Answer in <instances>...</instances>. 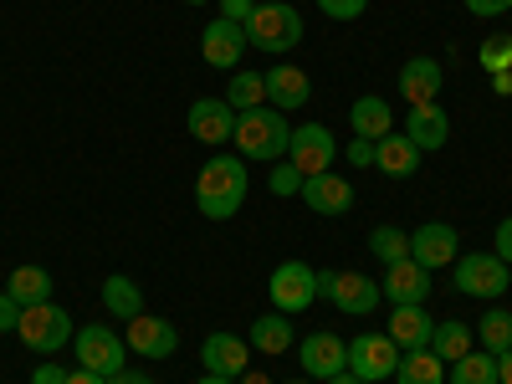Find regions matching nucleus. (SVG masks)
<instances>
[{"mask_svg": "<svg viewBox=\"0 0 512 384\" xmlns=\"http://www.w3.org/2000/svg\"><path fill=\"white\" fill-rule=\"evenodd\" d=\"M251 195V169L241 154H216L195 180V210L205 221H231Z\"/></svg>", "mask_w": 512, "mask_h": 384, "instance_id": "1", "label": "nucleus"}, {"mask_svg": "<svg viewBox=\"0 0 512 384\" xmlns=\"http://www.w3.org/2000/svg\"><path fill=\"white\" fill-rule=\"evenodd\" d=\"M246 31V47L267 52V57H287L297 41H303V16H297V6H287V0H256V11L241 21Z\"/></svg>", "mask_w": 512, "mask_h": 384, "instance_id": "2", "label": "nucleus"}, {"mask_svg": "<svg viewBox=\"0 0 512 384\" xmlns=\"http://www.w3.org/2000/svg\"><path fill=\"white\" fill-rule=\"evenodd\" d=\"M287 139H292V123H287V113H277L272 103L267 108H251V113H241L236 118V149H241V159L251 164H277V159H287Z\"/></svg>", "mask_w": 512, "mask_h": 384, "instance_id": "3", "label": "nucleus"}, {"mask_svg": "<svg viewBox=\"0 0 512 384\" xmlns=\"http://www.w3.org/2000/svg\"><path fill=\"white\" fill-rule=\"evenodd\" d=\"M72 318L57 308V303H36V308H21V318H16V338L31 349V354H41V359H52L62 344H72Z\"/></svg>", "mask_w": 512, "mask_h": 384, "instance_id": "4", "label": "nucleus"}, {"mask_svg": "<svg viewBox=\"0 0 512 384\" xmlns=\"http://www.w3.org/2000/svg\"><path fill=\"white\" fill-rule=\"evenodd\" d=\"M72 349H77V369H93L103 379H113L118 369H128V344H123V333H113L108 323H88V328H77L72 333Z\"/></svg>", "mask_w": 512, "mask_h": 384, "instance_id": "5", "label": "nucleus"}, {"mask_svg": "<svg viewBox=\"0 0 512 384\" xmlns=\"http://www.w3.org/2000/svg\"><path fill=\"white\" fill-rule=\"evenodd\" d=\"M267 297H272V308L287 313V318L308 313V308L318 303V272H313L308 262H282V267H272V277H267Z\"/></svg>", "mask_w": 512, "mask_h": 384, "instance_id": "6", "label": "nucleus"}, {"mask_svg": "<svg viewBox=\"0 0 512 384\" xmlns=\"http://www.w3.org/2000/svg\"><path fill=\"white\" fill-rule=\"evenodd\" d=\"M318 297H328L338 313L364 318L379 308V282L364 272H318Z\"/></svg>", "mask_w": 512, "mask_h": 384, "instance_id": "7", "label": "nucleus"}, {"mask_svg": "<svg viewBox=\"0 0 512 384\" xmlns=\"http://www.w3.org/2000/svg\"><path fill=\"white\" fill-rule=\"evenodd\" d=\"M400 369V344L390 333H359L349 338V374L364 379V384H379V379H395Z\"/></svg>", "mask_w": 512, "mask_h": 384, "instance_id": "8", "label": "nucleus"}, {"mask_svg": "<svg viewBox=\"0 0 512 384\" xmlns=\"http://www.w3.org/2000/svg\"><path fill=\"white\" fill-rule=\"evenodd\" d=\"M333 154H338V144H333V134H328L323 123H297V128H292V139H287V164H292L303 180L328 175V169H333Z\"/></svg>", "mask_w": 512, "mask_h": 384, "instance_id": "9", "label": "nucleus"}, {"mask_svg": "<svg viewBox=\"0 0 512 384\" xmlns=\"http://www.w3.org/2000/svg\"><path fill=\"white\" fill-rule=\"evenodd\" d=\"M456 292H466V297H502L507 292V262L497 251H472V256H461L456 262Z\"/></svg>", "mask_w": 512, "mask_h": 384, "instance_id": "10", "label": "nucleus"}, {"mask_svg": "<svg viewBox=\"0 0 512 384\" xmlns=\"http://www.w3.org/2000/svg\"><path fill=\"white\" fill-rule=\"evenodd\" d=\"M236 108L226 103V98H195L190 103V113H185V128L200 139V144H210V149H221V144H231L236 139Z\"/></svg>", "mask_w": 512, "mask_h": 384, "instance_id": "11", "label": "nucleus"}, {"mask_svg": "<svg viewBox=\"0 0 512 384\" xmlns=\"http://www.w3.org/2000/svg\"><path fill=\"white\" fill-rule=\"evenodd\" d=\"M456 246H461L456 226H446V221H425L420 231H410V262H420L425 272H441V267L456 262Z\"/></svg>", "mask_w": 512, "mask_h": 384, "instance_id": "12", "label": "nucleus"}, {"mask_svg": "<svg viewBox=\"0 0 512 384\" xmlns=\"http://www.w3.org/2000/svg\"><path fill=\"white\" fill-rule=\"evenodd\" d=\"M297 359H303V374L308 379H333L349 369V338L338 333H308L303 344H297Z\"/></svg>", "mask_w": 512, "mask_h": 384, "instance_id": "13", "label": "nucleus"}, {"mask_svg": "<svg viewBox=\"0 0 512 384\" xmlns=\"http://www.w3.org/2000/svg\"><path fill=\"white\" fill-rule=\"evenodd\" d=\"M123 344L134 349L139 359H169V354L180 349V333H175V323L139 313V318H128V328H123Z\"/></svg>", "mask_w": 512, "mask_h": 384, "instance_id": "14", "label": "nucleus"}, {"mask_svg": "<svg viewBox=\"0 0 512 384\" xmlns=\"http://www.w3.org/2000/svg\"><path fill=\"white\" fill-rule=\"evenodd\" d=\"M200 57H205L210 67H221V72H236L241 57H246V31H241L236 21L216 16V21L200 31Z\"/></svg>", "mask_w": 512, "mask_h": 384, "instance_id": "15", "label": "nucleus"}, {"mask_svg": "<svg viewBox=\"0 0 512 384\" xmlns=\"http://www.w3.org/2000/svg\"><path fill=\"white\" fill-rule=\"evenodd\" d=\"M262 77H267V103H272L277 113H297V108H308L313 82H308V72H303V67L277 62V67H272V72H262Z\"/></svg>", "mask_w": 512, "mask_h": 384, "instance_id": "16", "label": "nucleus"}, {"mask_svg": "<svg viewBox=\"0 0 512 384\" xmlns=\"http://www.w3.org/2000/svg\"><path fill=\"white\" fill-rule=\"evenodd\" d=\"M200 364L205 374H226V379H241L246 364H251V344L236 333H210L205 344H200Z\"/></svg>", "mask_w": 512, "mask_h": 384, "instance_id": "17", "label": "nucleus"}, {"mask_svg": "<svg viewBox=\"0 0 512 384\" xmlns=\"http://www.w3.org/2000/svg\"><path fill=\"white\" fill-rule=\"evenodd\" d=\"M405 139H410L420 154L446 149V139H451V118H446V108H441V103H420V108H410V113H405Z\"/></svg>", "mask_w": 512, "mask_h": 384, "instance_id": "18", "label": "nucleus"}, {"mask_svg": "<svg viewBox=\"0 0 512 384\" xmlns=\"http://www.w3.org/2000/svg\"><path fill=\"white\" fill-rule=\"evenodd\" d=\"M303 205L313 210V216H349V210H354V185L338 180L328 169V175L303 180Z\"/></svg>", "mask_w": 512, "mask_h": 384, "instance_id": "19", "label": "nucleus"}, {"mask_svg": "<svg viewBox=\"0 0 512 384\" xmlns=\"http://www.w3.org/2000/svg\"><path fill=\"white\" fill-rule=\"evenodd\" d=\"M400 344V354L410 349H431V333H436V318L425 313V303H395L390 313V328H384Z\"/></svg>", "mask_w": 512, "mask_h": 384, "instance_id": "20", "label": "nucleus"}, {"mask_svg": "<svg viewBox=\"0 0 512 384\" xmlns=\"http://www.w3.org/2000/svg\"><path fill=\"white\" fill-rule=\"evenodd\" d=\"M441 82H446V72H441L436 57H410V62L400 67V98H405L410 108L436 103V98H441Z\"/></svg>", "mask_w": 512, "mask_h": 384, "instance_id": "21", "label": "nucleus"}, {"mask_svg": "<svg viewBox=\"0 0 512 384\" xmlns=\"http://www.w3.org/2000/svg\"><path fill=\"white\" fill-rule=\"evenodd\" d=\"M390 303H425L431 297V272H425L420 262H395V267H384V287H379Z\"/></svg>", "mask_w": 512, "mask_h": 384, "instance_id": "22", "label": "nucleus"}, {"mask_svg": "<svg viewBox=\"0 0 512 384\" xmlns=\"http://www.w3.org/2000/svg\"><path fill=\"white\" fill-rule=\"evenodd\" d=\"M374 169H379V175H390V180H410L420 169V149L405 134H384L374 144Z\"/></svg>", "mask_w": 512, "mask_h": 384, "instance_id": "23", "label": "nucleus"}, {"mask_svg": "<svg viewBox=\"0 0 512 384\" xmlns=\"http://www.w3.org/2000/svg\"><path fill=\"white\" fill-rule=\"evenodd\" d=\"M349 128H354V139H369V144H379L384 134H395V118H390V103L384 98H354V108H349Z\"/></svg>", "mask_w": 512, "mask_h": 384, "instance_id": "24", "label": "nucleus"}, {"mask_svg": "<svg viewBox=\"0 0 512 384\" xmlns=\"http://www.w3.org/2000/svg\"><path fill=\"white\" fill-rule=\"evenodd\" d=\"M6 292L16 297L21 308H36V303H52V272H47V267H36V262H26V267H16V272H11Z\"/></svg>", "mask_w": 512, "mask_h": 384, "instance_id": "25", "label": "nucleus"}, {"mask_svg": "<svg viewBox=\"0 0 512 384\" xmlns=\"http://www.w3.org/2000/svg\"><path fill=\"white\" fill-rule=\"evenodd\" d=\"M472 328H466L461 318H446V323H436V333H431V354L451 369L456 359H466V354H472Z\"/></svg>", "mask_w": 512, "mask_h": 384, "instance_id": "26", "label": "nucleus"}, {"mask_svg": "<svg viewBox=\"0 0 512 384\" xmlns=\"http://www.w3.org/2000/svg\"><path fill=\"white\" fill-rule=\"evenodd\" d=\"M251 344L262 349V354H287L292 349V318L287 313H262V318H251Z\"/></svg>", "mask_w": 512, "mask_h": 384, "instance_id": "27", "label": "nucleus"}, {"mask_svg": "<svg viewBox=\"0 0 512 384\" xmlns=\"http://www.w3.org/2000/svg\"><path fill=\"white\" fill-rule=\"evenodd\" d=\"M103 308L113 313V318H139L144 313V292H139V282L134 277H103Z\"/></svg>", "mask_w": 512, "mask_h": 384, "instance_id": "28", "label": "nucleus"}, {"mask_svg": "<svg viewBox=\"0 0 512 384\" xmlns=\"http://www.w3.org/2000/svg\"><path fill=\"white\" fill-rule=\"evenodd\" d=\"M395 384H446V364L431 349H410V354H400Z\"/></svg>", "mask_w": 512, "mask_h": 384, "instance_id": "29", "label": "nucleus"}, {"mask_svg": "<svg viewBox=\"0 0 512 384\" xmlns=\"http://www.w3.org/2000/svg\"><path fill=\"white\" fill-rule=\"evenodd\" d=\"M226 103L236 113H251V108H267V77L262 72H231V88H226Z\"/></svg>", "mask_w": 512, "mask_h": 384, "instance_id": "30", "label": "nucleus"}, {"mask_svg": "<svg viewBox=\"0 0 512 384\" xmlns=\"http://www.w3.org/2000/svg\"><path fill=\"white\" fill-rule=\"evenodd\" d=\"M446 384H497V354H466V359H456L451 369H446Z\"/></svg>", "mask_w": 512, "mask_h": 384, "instance_id": "31", "label": "nucleus"}, {"mask_svg": "<svg viewBox=\"0 0 512 384\" xmlns=\"http://www.w3.org/2000/svg\"><path fill=\"white\" fill-rule=\"evenodd\" d=\"M369 251L379 256L384 267H395V262H405V256H410V231H400V226H374V231H369Z\"/></svg>", "mask_w": 512, "mask_h": 384, "instance_id": "32", "label": "nucleus"}, {"mask_svg": "<svg viewBox=\"0 0 512 384\" xmlns=\"http://www.w3.org/2000/svg\"><path fill=\"white\" fill-rule=\"evenodd\" d=\"M477 338H482V349H487V354H507V349H512V313H507V308L482 313Z\"/></svg>", "mask_w": 512, "mask_h": 384, "instance_id": "33", "label": "nucleus"}, {"mask_svg": "<svg viewBox=\"0 0 512 384\" xmlns=\"http://www.w3.org/2000/svg\"><path fill=\"white\" fill-rule=\"evenodd\" d=\"M482 67L487 72H512V36L507 31H492L482 41Z\"/></svg>", "mask_w": 512, "mask_h": 384, "instance_id": "34", "label": "nucleus"}, {"mask_svg": "<svg viewBox=\"0 0 512 384\" xmlns=\"http://www.w3.org/2000/svg\"><path fill=\"white\" fill-rule=\"evenodd\" d=\"M267 190L272 195H303V175H297V169L282 159L277 169H272V180H267Z\"/></svg>", "mask_w": 512, "mask_h": 384, "instance_id": "35", "label": "nucleus"}, {"mask_svg": "<svg viewBox=\"0 0 512 384\" xmlns=\"http://www.w3.org/2000/svg\"><path fill=\"white\" fill-rule=\"evenodd\" d=\"M364 6H369V0H318V11H323L328 21H359Z\"/></svg>", "mask_w": 512, "mask_h": 384, "instance_id": "36", "label": "nucleus"}, {"mask_svg": "<svg viewBox=\"0 0 512 384\" xmlns=\"http://www.w3.org/2000/svg\"><path fill=\"white\" fill-rule=\"evenodd\" d=\"M16 318H21V303L0 287V333H16Z\"/></svg>", "mask_w": 512, "mask_h": 384, "instance_id": "37", "label": "nucleus"}, {"mask_svg": "<svg viewBox=\"0 0 512 384\" xmlns=\"http://www.w3.org/2000/svg\"><path fill=\"white\" fill-rule=\"evenodd\" d=\"M466 11H472V16H482V21H492V16L512 11V0H466Z\"/></svg>", "mask_w": 512, "mask_h": 384, "instance_id": "38", "label": "nucleus"}, {"mask_svg": "<svg viewBox=\"0 0 512 384\" xmlns=\"http://www.w3.org/2000/svg\"><path fill=\"white\" fill-rule=\"evenodd\" d=\"M31 384H67V369L47 359V364H36V374H31Z\"/></svg>", "mask_w": 512, "mask_h": 384, "instance_id": "39", "label": "nucleus"}, {"mask_svg": "<svg viewBox=\"0 0 512 384\" xmlns=\"http://www.w3.org/2000/svg\"><path fill=\"white\" fill-rule=\"evenodd\" d=\"M251 11H256V0H221V16H226V21H236V26H241Z\"/></svg>", "mask_w": 512, "mask_h": 384, "instance_id": "40", "label": "nucleus"}, {"mask_svg": "<svg viewBox=\"0 0 512 384\" xmlns=\"http://www.w3.org/2000/svg\"><path fill=\"white\" fill-rule=\"evenodd\" d=\"M492 241H497V256L512 267V216H502V226H497V236H492Z\"/></svg>", "mask_w": 512, "mask_h": 384, "instance_id": "41", "label": "nucleus"}, {"mask_svg": "<svg viewBox=\"0 0 512 384\" xmlns=\"http://www.w3.org/2000/svg\"><path fill=\"white\" fill-rule=\"evenodd\" d=\"M349 164L369 169V164H374V144H369V139H354V144H349Z\"/></svg>", "mask_w": 512, "mask_h": 384, "instance_id": "42", "label": "nucleus"}, {"mask_svg": "<svg viewBox=\"0 0 512 384\" xmlns=\"http://www.w3.org/2000/svg\"><path fill=\"white\" fill-rule=\"evenodd\" d=\"M108 384H154V379H149L144 369H118V374H113Z\"/></svg>", "mask_w": 512, "mask_h": 384, "instance_id": "43", "label": "nucleus"}, {"mask_svg": "<svg viewBox=\"0 0 512 384\" xmlns=\"http://www.w3.org/2000/svg\"><path fill=\"white\" fill-rule=\"evenodd\" d=\"M67 384H108V379L93 374V369H67Z\"/></svg>", "mask_w": 512, "mask_h": 384, "instance_id": "44", "label": "nucleus"}, {"mask_svg": "<svg viewBox=\"0 0 512 384\" xmlns=\"http://www.w3.org/2000/svg\"><path fill=\"white\" fill-rule=\"evenodd\" d=\"M497 384H512V349L497 354Z\"/></svg>", "mask_w": 512, "mask_h": 384, "instance_id": "45", "label": "nucleus"}, {"mask_svg": "<svg viewBox=\"0 0 512 384\" xmlns=\"http://www.w3.org/2000/svg\"><path fill=\"white\" fill-rule=\"evenodd\" d=\"M492 88L497 93H512V72H492Z\"/></svg>", "mask_w": 512, "mask_h": 384, "instance_id": "46", "label": "nucleus"}, {"mask_svg": "<svg viewBox=\"0 0 512 384\" xmlns=\"http://www.w3.org/2000/svg\"><path fill=\"white\" fill-rule=\"evenodd\" d=\"M323 384H364V379H354V374L344 369V374H333V379H323Z\"/></svg>", "mask_w": 512, "mask_h": 384, "instance_id": "47", "label": "nucleus"}, {"mask_svg": "<svg viewBox=\"0 0 512 384\" xmlns=\"http://www.w3.org/2000/svg\"><path fill=\"white\" fill-rule=\"evenodd\" d=\"M200 384H236V379H226V374H200Z\"/></svg>", "mask_w": 512, "mask_h": 384, "instance_id": "48", "label": "nucleus"}, {"mask_svg": "<svg viewBox=\"0 0 512 384\" xmlns=\"http://www.w3.org/2000/svg\"><path fill=\"white\" fill-rule=\"evenodd\" d=\"M236 384H267V379H262V374H241Z\"/></svg>", "mask_w": 512, "mask_h": 384, "instance_id": "49", "label": "nucleus"}, {"mask_svg": "<svg viewBox=\"0 0 512 384\" xmlns=\"http://www.w3.org/2000/svg\"><path fill=\"white\" fill-rule=\"evenodd\" d=\"M185 6H205V0H185Z\"/></svg>", "mask_w": 512, "mask_h": 384, "instance_id": "50", "label": "nucleus"}, {"mask_svg": "<svg viewBox=\"0 0 512 384\" xmlns=\"http://www.w3.org/2000/svg\"><path fill=\"white\" fill-rule=\"evenodd\" d=\"M292 384H303V379H292Z\"/></svg>", "mask_w": 512, "mask_h": 384, "instance_id": "51", "label": "nucleus"}]
</instances>
